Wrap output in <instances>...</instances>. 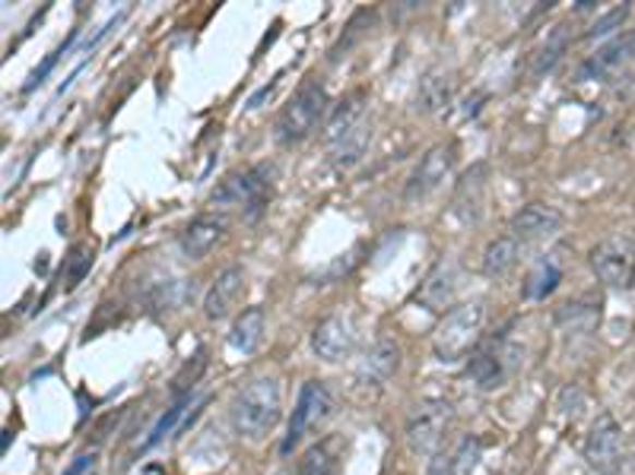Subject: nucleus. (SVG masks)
<instances>
[{
  "instance_id": "nucleus-33",
  "label": "nucleus",
  "mask_w": 635,
  "mask_h": 475,
  "mask_svg": "<svg viewBox=\"0 0 635 475\" xmlns=\"http://www.w3.org/2000/svg\"><path fill=\"white\" fill-rule=\"evenodd\" d=\"M64 51H68V45H61L58 51H51V54H48V58H45V61H41V64H38V68L33 70V76H29V83H26L23 89H26V93H33L36 86H41V83H45V76H48V73L55 70V64L61 61V54H64Z\"/></svg>"
},
{
  "instance_id": "nucleus-1",
  "label": "nucleus",
  "mask_w": 635,
  "mask_h": 475,
  "mask_svg": "<svg viewBox=\"0 0 635 475\" xmlns=\"http://www.w3.org/2000/svg\"><path fill=\"white\" fill-rule=\"evenodd\" d=\"M280 412V383L274 377H254L232 400V428L245 441H264L277 428Z\"/></svg>"
},
{
  "instance_id": "nucleus-21",
  "label": "nucleus",
  "mask_w": 635,
  "mask_h": 475,
  "mask_svg": "<svg viewBox=\"0 0 635 475\" xmlns=\"http://www.w3.org/2000/svg\"><path fill=\"white\" fill-rule=\"evenodd\" d=\"M369 143H372V124H369V121H362V124H356L350 134H344L340 139H334V143H331V166H334L337 171L354 169V166L362 162V156H366Z\"/></svg>"
},
{
  "instance_id": "nucleus-16",
  "label": "nucleus",
  "mask_w": 635,
  "mask_h": 475,
  "mask_svg": "<svg viewBox=\"0 0 635 475\" xmlns=\"http://www.w3.org/2000/svg\"><path fill=\"white\" fill-rule=\"evenodd\" d=\"M397 368H400V345L388 340V337H382L362 355V362L356 368V377L366 387H382V383H388L391 377L397 374Z\"/></svg>"
},
{
  "instance_id": "nucleus-28",
  "label": "nucleus",
  "mask_w": 635,
  "mask_h": 475,
  "mask_svg": "<svg viewBox=\"0 0 635 475\" xmlns=\"http://www.w3.org/2000/svg\"><path fill=\"white\" fill-rule=\"evenodd\" d=\"M93 260H96V254L89 244H73L68 260H64V285L76 289L83 282V276L93 270Z\"/></svg>"
},
{
  "instance_id": "nucleus-22",
  "label": "nucleus",
  "mask_w": 635,
  "mask_h": 475,
  "mask_svg": "<svg viewBox=\"0 0 635 475\" xmlns=\"http://www.w3.org/2000/svg\"><path fill=\"white\" fill-rule=\"evenodd\" d=\"M560 282H563V267H560V260H556V257H540V260L530 267L528 279H525V285H522V295H525L528 302H543V299H550V295L560 289Z\"/></svg>"
},
{
  "instance_id": "nucleus-34",
  "label": "nucleus",
  "mask_w": 635,
  "mask_h": 475,
  "mask_svg": "<svg viewBox=\"0 0 635 475\" xmlns=\"http://www.w3.org/2000/svg\"><path fill=\"white\" fill-rule=\"evenodd\" d=\"M96 470V453H83V456H76L71 466L64 470V475H89Z\"/></svg>"
},
{
  "instance_id": "nucleus-8",
  "label": "nucleus",
  "mask_w": 635,
  "mask_h": 475,
  "mask_svg": "<svg viewBox=\"0 0 635 475\" xmlns=\"http://www.w3.org/2000/svg\"><path fill=\"white\" fill-rule=\"evenodd\" d=\"M591 270L610 289H630L635 282V238H603L591 247Z\"/></svg>"
},
{
  "instance_id": "nucleus-10",
  "label": "nucleus",
  "mask_w": 635,
  "mask_h": 475,
  "mask_svg": "<svg viewBox=\"0 0 635 475\" xmlns=\"http://www.w3.org/2000/svg\"><path fill=\"white\" fill-rule=\"evenodd\" d=\"M455 153H458L455 143H439V146H432L423 159H420L417 171L410 174V181H407V187H404V200H407V204H417V200H426L435 187H442V181L452 174Z\"/></svg>"
},
{
  "instance_id": "nucleus-6",
  "label": "nucleus",
  "mask_w": 635,
  "mask_h": 475,
  "mask_svg": "<svg viewBox=\"0 0 635 475\" xmlns=\"http://www.w3.org/2000/svg\"><path fill=\"white\" fill-rule=\"evenodd\" d=\"M274 197V166H254V169L229 174L211 194L213 206H239L248 219L264 212Z\"/></svg>"
},
{
  "instance_id": "nucleus-31",
  "label": "nucleus",
  "mask_w": 635,
  "mask_h": 475,
  "mask_svg": "<svg viewBox=\"0 0 635 475\" xmlns=\"http://www.w3.org/2000/svg\"><path fill=\"white\" fill-rule=\"evenodd\" d=\"M188 403H191V393H188V397H178L176 406L169 409V412H166V415H163V418L156 422V428L149 431V438H146V443H143V450H149V447H156V443L166 441V435H169V431L176 428V422L181 418V412L188 409Z\"/></svg>"
},
{
  "instance_id": "nucleus-3",
  "label": "nucleus",
  "mask_w": 635,
  "mask_h": 475,
  "mask_svg": "<svg viewBox=\"0 0 635 475\" xmlns=\"http://www.w3.org/2000/svg\"><path fill=\"white\" fill-rule=\"evenodd\" d=\"M327 111H331V99H327L324 86L315 83V80L302 83V89L292 96V102L283 108L277 124H274L277 139H280L283 146L309 139L317 131V124L327 118Z\"/></svg>"
},
{
  "instance_id": "nucleus-14",
  "label": "nucleus",
  "mask_w": 635,
  "mask_h": 475,
  "mask_svg": "<svg viewBox=\"0 0 635 475\" xmlns=\"http://www.w3.org/2000/svg\"><path fill=\"white\" fill-rule=\"evenodd\" d=\"M487 174H490V169H487L483 162L470 166V169L460 174L458 191H455V200H452V212L458 216L464 226H474V222H480V216H483Z\"/></svg>"
},
{
  "instance_id": "nucleus-38",
  "label": "nucleus",
  "mask_w": 635,
  "mask_h": 475,
  "mask_svg": "<svg viewBox=\"0 0 635 475\" xmlns=\"http://www.w3.org/2000/svg\"><path fill=\"white\" fill-rule=\"evenodd\" d=\"M146 475H156V470H149V473H146Z\"/></svg>"
},
{
  "instance_id": "nucleus-37",
  "label": "nucleus",
  "mask_w": 635,
  "mask_h": 475,
  "mask_svg": "<svg viewBox=\"0 0 635 475\" xmlns=\"http://www.w3.org/2000/svg\"><path fill=\"white\" fill-rule=\"evenodd\" d=\"M595 7H598L595 0H578V3H575V10H578V13H585V10H595Z\"/></svg>"
},
{
  "instance_id": "nucleus-27",
  "label": "nucleus",
  "mask_w": 635,
  "mask_h": 475,
  "mask_svg": "<svg viewBox=\"0 0 635 475\" xmlns=\"http://www.w3.org/2000/svg\"><path fill=\"white\" fill-rule=\"evenodd\" d=\"M598 317L600 314L595 305H588V302H568V305L560 307L556 324H560V330H565V333L585 337V333H591L598 327Z\"/></svg>"
},
{
  "instance_id": "nucleus-17",
  "label": "nucleus",
  "mask_w": 635,
  "mask_h": 475,
  "mask_svg": "<svg viewBox=\"0 0 635 475\" xmlns=\"http://www.w3.org/2000/svg\"><path fill=\"white\" fill-rule=\"evenodd\" d=\"M245 295V272L242 267H226L216 276V282L211 285L207 299H204V314L211 320H223L232 314V307L242 302Z\"/></svg>"
},
{
  "instance_id": "nucleus-26",
  "label": "nucleus",
  "mask_w": 635,
  "mask_h": 475,
  "mask_svg": "<svg viewBox=\"0 0 635 475\" xmlns=\"http://www.w3.org/2000/svg\"><path fill=\"white\" fill-rule=\"evenodd\" d=\"M337 447L340 443L334 441V438L309 447L305 456H302V463H299V475H337V466H340Z\"/></svg>"
},
{
  "instance_id": "nucleus-9",
  "label": "nucleus",
  "mask_w": 635,
  "mask_h": 475,
  "mask_svg": "<svg viewBox=\"0 0 635 475\" xmlns=\"http://www.w3.org/2000/svg\"><path fill=\"white\" fill-rule=\"evenodd\" d=\"M585 456L600 475H620L623 460H626V438L623 428L616 425V418L610 412H600L588 431L585 441Z\"/></svg>"
},
{
  "instance_id": "nucleus-12",
  "label": "nucleus",
  "mask_w": 635,
  "mask_h": 475,
  "mask_svg": "<svg viewBox=\"0 0 635 475\" xmlns=\"http://www.w3.org/2000/svg\"><path fill=\"white\" fill-rule=\"evenodd\" d=\"M356 345L354 317L331 314L312 330V352L321 362H344Z\"/></svg>"
},
{
  "instance_id": "nucleus-23",
  "label": "nucleus",
  "mask_w": 635,
  "mask_h": 475,
  "mask_svg": "<svg viewBox=\"0 0 635 475\" xmlns=\"http://www.w3.org/2000/svg\"><path fill=\"white\" fill-rule=\"evenodd\" d=\"M518 257H522V244H518L515 238L512 235L495 238V241H490V247L483 251L480 270H483L487 279H505L508 272L515 270Z\"/></svg>"
},
{
  "instance_id": "nucleus-19",
  "label": "nucleus",
  "mask_w": 635,
  "mask_h": 475,
  "mask_svg": "<svg viewBox=\"0 0 635 475\" xmlns=\"http://www.w3.org/2000/svg\"><path fill=\"white\" fill-rule=\"evenodd\" d=\"M626 58H635V29H630L626 35H616L613 41H607L603 48H598V54H591L582 68H578V83L585 80H598L600 73L613 70L616 64H623Z\"/></svg>"
},
{
  "instance_id": "nucleus-18",
  "label": "nucleus",
  "mask_w": 635,
  "mask_h": 475,
  "mask_svg": "<svg viewBox=\"0 0 635 475\" xmlns=\"http://www.w3.org/2000/svg\"><path fill=\"white\" fill-rule=\"evenodd\" d=\"M455 86H458V80H455L452 70H429L423 80H420V86H417V111L435 114V111L448 108L452 99H455Z\"/></svg>"
},
{
  "instance_id": "nucleus-7",
  "label": "nucleus",
  "mask_w": 635,
  "mask_h": 475,
  "mask_svg": "<svg viewBox=\"0 0 635 475\" xmlns=\"http://www.w3.org/2000/svg\"><path fill=\"white\" fill-rule=\"evenodd\" d=\"M331 415H334V397H331V390L321 380L302 383L296 409H292V418H289V428H286V438L280 443L283 453H292L299 443L305 441V435H312L315 428H321Z\"/></svg>"
},
{
  "instance_id": "nucleus-15",
  "label": "nucleus",
  "mask_w": 635,
  "mask_h": 475,
  "mask_svg": "<svg viewBox=\"0 0 635 475\" xmlns=\"http://www.w3.org/2000/svg\"><path fill=\"white\" fill-rule=\"evenodd\" d=\"M226 235V219L223 216H197L188 222V229L178 235V251L188 260H204L213 247Z\"/></svg>"
},
{
  "instance_id": "nucleus-32",
  "label": "nucleus",
  "mask_w": 635,
  "mask_h": 475,
  "mask_svg": "<svg viewBox=\"0 0 635 475\" xmlns=\"http://www.w3.org/2000/svg\"><path fill=\"white\" fill-rule=\"evenodd\" d=\"M372 20H375V13H369V10H359L354 20H350V26H347V35H344V38H340V41L334 45V58H340L344 51H350L356 41H359V38L366 35V29H362V23L369 26Z\"/></svg>"
},
{
  "instance_id": "nucleus-25",
  "label": "nucleus",
  "mask_w": 635,
  "mask_h": 475,
  "mask_svg": "<svg viewBox=\"0 0 635 475\" xmlns=\"http://www.w3.org/2000/svg\"><path fill=\"white\" fill-rule=\"evenodd\" d=\"M568 51V26H553V33L543 38V45L534 51L530 61V73L534 76H547L550 70L563 61V54Z\"/></svg>"
},
{
  "instance_id": "nucleus-13",
  "label": "nucleus",
  "mask_w": 635,
  "mask_h": 475,
  "mask_svg": "<svg viewBox=\"0 0 635 475\" xmlns=\"http://www.w3.org/2000/svg\"><path fill=\"white\" fill-rule=\"evenodd\" d=\"M563 229V212L556 209V206H547V204H528L522 206L515 216H512V222H508V232L515 241H540V238H550L556 235Z\"/></svg>"
},
{
  "instance_id": "nucleus-30",
  "label": "nucleus",
  "mask_w": 635,
  "mask_h": 475,
  "mask_svg": "<svg viewBox=\"0 0 635 475\" xmlns=\"http://www.w3.org/2000/svg\"><path fill=\"white\" fill-rule=\"evenodd\" d=\"M480 453H483V443H480V438H464V441L455 447V453H452V475L477 473Z\"/></svg>"
},
{
  "instance_id": "nucleus-24",
  "label": "nucleus",
  "mask_w": 635,
  "mask_h": 475,
  "mask_svg": "<svg viewBox=\"0 0 635 475\" xmlns=\"http://www.w3.org/2000/svg\"><path fill=\"white\" fill-rule=\"evenodd\" d=\"M264 307H248L242 310V317L232 324V333H229V349L242 352V355H251L261 340H264Z\"/></svg>"
},
{
  "instance_id": "nucleus-35",
  "label": "nucleus",
  "mask_w": 635,
  "mask_h": 475,
  "mask_svg": "<svg viewBox=\"0 0 635 475\" xmlns=\"http://www.w3.org/2000/svg\"><path fill=\"white\" fill-rule=\"evenodd\" d=\"M426 475H452V453H435V456L429 460Z\"/></svg>"
},
{
  "instance_id": "nucleus-4",
  "label": "nucleus",
  "mask_w": 635,
  "mask_h": 475,
  "mask_svg": "<svg viewBox=\"0 0 635 475\" xmlns=\"http://www.w3.org/2000/svg\"><path fill=\"white\" fill-rule=\"evenodd\" d=\"M452 425H455V409L448 400H439V397L420 400L407 415V447H410V453L429 456V460L435 453H442V443L448 438Z\"/></svg>"
},
{
  "instance_id": "nucleus-2",
  "label": "nucleus",
  "mask_w": 635,
  "mask_h": 475,
  "mask_svg": "<svg viewBox=\"0 0 635 475\" xmlns=\"http://www.w3.org/2000/svg\"><path fill=\"white\" fill-rule=\"evenodd\" d=\"M483 320H487V305L483 302H467V305L452 307L435 333H432V352L442 365H455L460 362L483 333Z\"/></svg>"
},
{
  "instance_id": "nucleus-11",
  "label": "nucleus",
  "mask_w": 635,
  "mask_h": 475,
  "mask_svg": "<svg viewBox=\"0 0 635 475\" xmlns=\"http://www.w3.org/2000/svg\"><path fill=\"white\" fill-rule=\"evenodd\" d=\"M458 289H460V264L455 257H439V260L432 264V270L423 276V282H420L414 302L423 305L426 310H445V307H452L455 295H458Z\"/></svg>"
},
{
  "instance_id": "nucleus-5",
  "label": "nucleus",
  "mask_w": 635,
  "mask_h": 475,
  "mask_svg": "<svg viewBox=\"0 0 635 475\" xmlns=\"http://www.w3.org/2000/svg\"><path fill=\"white\" fill-rule=\"evenodd\" d=\"M522 365H525V349H522L518 342L499 337V340L480 345V349L470 355L467 377H470V383H474L477 390L490 393V390L505 387L515 374L522 372Z\"/></svg>"
},
{
  "instance_id": "nucleus-20",
  "label": "nucleus",
  "mask_w": 635,
  "mask_h": 475,
  "mask_svg": "<svg viewBox=\"0 0 635 475\" xmlns=\"http://www.w3.org/2000/svg\"><path fill=\"white\" fill-rule=\"evenodd\" d=\"M366 105H369V93H366V89H356V93H350L344 102L334 105V111H331L327 121H324V139H327V146H331L334 139H340L344 134H350L356 124L366 121Z\"/></svg>"
},
{
  "instance_id": "nucleus-36",
  "label": "nucleus",
  "mask_w": 635,
  "mask_h": 475,
  "mask_svg": "<svg viewBox=\"0 0 635 475\" xmlns=\"http://www.w3.org/2000/svg\"><path fill=\"white\" fill-rule=\"evenodd\" d=\"M483 102H487V96H483V93H474V96L464 102V114H467V118H474V114L480 111V105Z\"/></svg>"
},
{
  "instance_id": "nucleus-29",
  "label": "nucleus",
  "mask_w": 635,
  "mask_h": 475,
  "mask_svg": "<svg viewBox=\"0 0 635 475\" xmlns=\"http://www.w3.org/2000/svg\"><path fill=\"white\" fill-rule=\"evenodd\" d=\"M630 13H633L630 3H620V7H613V10H607L603 16H598V20L591 23V29L585 33V38H588V41H598V38H607V35H616L623 29V23L630 20Z\"/></svg>"
}]
</instances>
